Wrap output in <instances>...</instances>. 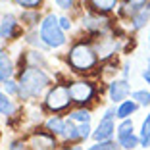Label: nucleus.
I'll return each instance as SVG.
<instances>
[{
    "instance_id": "24",
    "label": "nucleus",
    "mask_w": 150,
    "mask_h": 150,
    "mask_svg": "<svg viewBox=\"0 0 150 150\" xmlns=\"http://www.w3.org/2000/svg\"><path fill=\"white\" fill-rule=\"evenodd\" d=\"M13 2L25 10H39V6L42 4V0H13Z\"/></svg>"
},
{
    "instance_id": "20",
    "label": "nucleus",
    "mask_w": 150,
    "mask_h": 150,
    "mask_svg": "<svg viewBox=\"0 0 150 150\" xmlns=\"http://www.w3.org/2000/svg\"><path fill=\"white\" fill-rule=\"evenodd\" d=\"M131 100H135L139 106H150V91L146 88H139V91H133L131 93Z\"/></svg>"
},
{
    "instance_id": "33",
    "label": "nucleus",
    "mask_w": 150,
    "mask_h": 150,
    "mask_svg": "<svg viewBox=\"0 0 150 150\" xmlns=\"http://www.w3.org/2000/svg\"><path fill=\"white\" fill-rule=\"evenodd\" d=\"M6 58H8V56H6V50H4V48H0V62H4Z\"/></svg>"
},
{
    "instance_id": "28",
    "label": "nucleus",
    "mask_w": 150,
    "mask_h": 150,
    "mask_svg": "<svg viewBox=\"0 0 150 150\" xmlns=\"http://www.w3.org/2000/svg\"><path fill=\"white\" fill-rule=\"evenodd\" d=\"M60 27H62V29H64V33H66V31H71L73 23H71V19H69V18L62 16V18H60Z\"/></svg>"
},
{
    "instance_id": "27",
    "label": "nucleus",
    "mask_w": 150,
    "mask_h": 150,
    "mask_svg": "<svg viewBox=\"0 0 150 150\" xmlns=\"http://www.w3.org/2000/svg\"><path fill=\"white\" fill-rule=\"evenodd\" d=\"M8 150H31V148H29V144H27L23 139H16V141L10 142Z\"/></svg>"
},
{
    "instance_id": "13",
    "label": "nucleus",
    "mask_w": 150,
    "mask_h": 150,
    "mask_svg": "<svg viewBox=\"0 0 150 150\" xmlns=\"http://www.w3.org/2000/svg\"><path fill=\"white\" fill-rule=\"evenodd\" d=\"M137 110H139V104L135 100H125L115 108V117L123 121V119H129V115H133Z\"/></svg>"
},
{
    "instance_id": "18",
    "label": "nucleus",
    "mask_w": 150,
    "mask_h": 150,
    "mask_svg": "<svg viewBox=\"0 0 150 150\" xmlns=\"http://www.w3.org/2000/svg\"><path fill=\"white\" fill-rule=\"evenodd\" d=\"M13 75V64L10 58H6L4 62H0V85L8 83Z\"/></svg>"
},
{
    "instance_id": "30",
    "label": "nucleus",
    "mask_w": 150,
    "mask_h": 150,
    "mask_svg": "<svg viewBox=\"0 0 150 150\" xmlns=\"http://www.w3.org/2000/svg\"><path fill=\"white\" fill-rule=\"evenodd\" d=\"M142 79L146 81V85H150V56L146 58V67L142 69Z\"/></svg>"
},
{
    "instance_id": "1",
    "label": "nucleus",
    "mask_w": 150,
    "mask_h": 150,
    "mask_svg": "<svg viewBox=\"0 0 150 150\" xmlns=\"http://www.w3.org/2000/svg\"><path fill=\"white\" fill-rule=\"evenodd\" d=\"M19 94L21 100L39 98L50 87V75L42 67H25L19 75Z\"/></svg>"
},
{
    "instance_id": "16",
    "label": "nucleus",
    "mask_w": 150,
    "mask_h": 150,
    "mask_svg": "<svg viewBox=\"0 0 150 150\" xmlns=\"http://www.w3.org/2000/svg\"><path fill=\"white\" fill-rule=\"evenodd\" d=\"M16 112V102L12 100V96H8L6 93H0V114L10 117Z\"/></svg>"
},
{
    "instance_id": "8",
    "label": "nucleus",
    "mask_w": 150,
    "mask_h": 150,
    "mask_svg": "<svg viewBox=\"0 0 150 150\" xmlns=\"http://www.w3.org/2000/svg\"><path fill=\"white\" fill-rule=\"evenodd\" d=\"M29 148L31 150H56V137H54L52 133H44V131H35L31 133V137H29Z\"/></svg>"
},
{
    "instance_id": "21",
    "label": "nucleus",
    "mask_w": 150,
    "mask_h": 150,
    "mask_svg": "<svg viewBox=\"0 0 150 150\" xmlns=\"http://www.w3.org/2000/svg\"><path fill=\"white\" fill-rule=\"evenodd\" d=\"M69 119H73L75 123H91V112L85 110V108L73 110V112H69Z\"/></svg>"
},
{
    "instance_id": "14",
    "label": "nucleus",
    "mask_w": 150,
    "mask_h": 150,
    "mask_svg": "<svg viewBox=\"0 0 150 150\" xmlns=\"http://www.w3.org/2000/svg\"><path fill=\"white\" fill-rule=\"evenodd\" d=\"M46 131L48 133H52L54 137H62L64 135V129H66V119H62L60 115H52L50 119H46Z\"/></svg>"
},
{
    "instance_id": "11",
    "label": "nucleus",
    "mask_w": 150,
    "mask_h": 150,
    "mask_svg": "<svg viewBox=\"0 0 150 150\" xmlns=\"http://www.w3.org/2000/svg\"><path fill=\"white\" fill-rule=\"evenodd\" d=\"M117 2L119 0H88V6H91V10L94 13L104 16V13H110L112 10H115Z\"/></svg>"
},
{
    "instance_id": "3",
    "label": "nucleus",
    "mask_w": 150,
    "mask_h": 150,
    "mask_svg": "<svg viewBox=\"0 0 150 150\" xmlns=\"http://www.w3.org/2000/svg\"><path fill=\"white\" fill-rule=\"evenodd\" d=\"M42 42L48 46V48H62L64 44L67 42L66 33L60 27V18L54 16V13H46L40 21V31H39Z\"/></svg>"
},
{
    "instance_id": "35",
    "label": "nucleus",
    "mask_w": 150,
    "mask_h": 150,
    "mask_svg": "<svg viewBox=\"0 0 150 150\" xmlns=\"http://www.w3.org/2000/svg\"><path fill=\"white\" fill-rule=\"evenodd\" d=\"M146 10H150V4H148V6H146Z\"/></svg>"
},
{
    "instance_id": "22",
    "label": "nucleus",
    "mask_w": 150,
    "mask_h": 150,
    "mask_svg": "<svg viewBox=\"0 0 150 150\" xmlns=\"http://www.w3.org/2000/svg\"><path fill=\"white\" fill-rule=\"evenodd\" d=\"M85 150H119V144H117V141H104V142H94L93 146H88V148H85Z\"/></svg>"
},
{
    "instance_id": "7",
    "label": "nucleus",
    "mask_w": 150,
    "mask_h": 150,
    "mask_svg": "<svg viewBox=\"0 0 150 150\" xmlns=\"http://www.w3.org/2000/svg\"><path fill=\"white\" fill-rule=\"evenodd\" d=\"M69 94H71V102L85 106L94 98V85L91 81H73L69 85Z\"/></svg>"
},
{
    "instance_id": "17",
    "label": "nucleus",
    "mask_w": 150,
    "mask_h": 150,
    "mask_svg": "<svg viewBox=\"0 0 150 150\" xmlns=\"http://www.w3.org/2000/svg\"><path fill=\"white\" fill-rule=\"evenodd\" d=\"M139 141H141V146L142 148H148L150 146V114L144 117L141 125V131H139Z\"/></svg>"
},
{
    "instance_id": "4",
    "label": "nucleus",
    "mask_w": 150,
    "mask_h": 150,
    "mask_svg": "<svg viewBox=\"0 0 150 150\" xmlns=\"http://www.w3.org/2000/svg\"><path fill=\"white\" fill-rule=\"evenodd\" d=\"M71 104V94H69V85H54L48 88L44 96V108L50 112H62L69 108Z\"/></svg>"
},
{
    "instance_id": "5",
    "label": "nucleus",
    "mask_w": 150,
    "mask_h": 150,
    "mask_svg": "<svg viewBox=\"0 0 150 150\" xmlns=\"http://www.w3.org/2000/svg\"><path fill=\"white\" fill-rule=\"evenodd\" d=\"M115 137H117L119 148H123V150H133V148H137V146H141L139 135L135 133V129H133V121L131 119H123V121L117 125V129H115Z\"/></svg>"
},
{
    "instance_id": "31",
    "label": "nucleus",
    "mask_w": 150,
    "mask_h": 150,
    "mask_svg": "<svg viewBox=\"0 0 150 150\" xmlns=\"http://www.w3.org/2000/svg\"><path fill=\"white\" fill-rule=\"evenodd\" d=\"M127 75H129V62L123 64V79H127Z\"/></svg>"
},
{
    "instance_id": "15",
    "label": "nucleus",
    "mask_w": 150,
    "mask_h": 150,
    "mask_svg": "<svg viewBox=\"0 0 150 150\" xmlns=\"http://www.w3.org/2000/svg\"><path fill=\"white\" fill-rule=\"evenodd\" d=\"M150 19V10H139V12H135V16L131 18V27L135 29V31H141L142 27L148 23Z\"/></svg>"
},
{
    "instance_id": "32",
    "label": "nucleus",
    "mask_w": 150,
    "mask_h": 150,
    "mask_svg": "<svg viewBox=\"0 0 150 150\" xmlns=\"http://www.w3.org/2000/svg\"><path fill=\"white\" fill-rule=\"evenodd\" d=\"M62 150H83L81 146H77V144H73V146H64Z\"/></svg>"
},
{
    "instance_id": "19",
    "label": "nucleus",
    "mask_w": 150,
    "mask_h": 150,
    "mask_svg": "<svg viewBox=\"0 0 150 150\" xmlns=\"http://www.w3.org/2000/svg\"><path fill=\"white\" fill-rule=\"evenodd\" d=\"M21 21L25 23L27 27H35L37 23H40L42 19H40L39 10H25V12L21 13Z\"/></svg>"
},
{
    "instance_id": "29",
    "label": "nucleus",
    "mask_w": 150,
    "mask_h": 150,
    "mask_svg": "<svg viewBox=\"0 0 150 150\" xmlns=\"http://www.w3.org/2000/svg\"><path fill=\"white\" fill-rule=\"evenodd\" d=\"M56 2L58 8H62V10H71L73 8V0H54Z\"/></svg>"
},
{
    "instance_id": "9",
    "label": "nucleus",
    "mask_w": 150,
    "mask_h": 150,
    "mask_svg": "<svg viewBox=\"0 0 150 150\" xmlns=\"http://www.w3.org/2000/svg\"><path fill=\"white\" fill-rule=\"evenodd\" d=\"M131 94V87H129L127 79H114L108 85V98H110L114 104H121V102L127 100V96Z\"/></svg>"
},
{
    "instance_id": "34",
    "label": "nucleus",
    "mask_w": 150,
    "mask_h": 150,
    "mask_svg": "<svg viewBox=\"0 0 150 150\" xmlns=\"http://www.w3.org/2000/svg\"><path fill=\"white\" fill-rule=\"evenodd\" d=\"M148 46H150V31H148Z\"/></svg>"
},
{
    "instance_id": "10",
    "label": "nucleus",
    "mask_w": 150,
    "mask_h": 150,
    "mask_svg": "<svg viewBox=\"0 0 150 150\" xmlns=\"http://www.w3.org/2000/svg\"><path fill=\"white\" fill-rule=\"evenodd\" d=\"M18 18L13 16V13H6V16H2V19H0V39L4 40H10L16 37V33H18Z\"/></svg>"
},
{
    "instance_id": "26",
    "label": "nucleus",
    "mask_w": 150,
    "mask_h": 150,
    "mask_svg": "<svg viewBox=\"0 0 150 150\" xmlns=\"http://www.w3.org/2000/svg\"><path fill=\"white\" fill-rule=\"evenodd\" d=\"M125 4H129L135 12H139V10H144L150 4V0H125Z\"/></svg>"
},
{
    "instance_id": "12",
    "label": "nucleus",
    "mask_w": 150,
    "mask_h": 150,
    "mask_svg": "<svg viewBox=\"0 0 150 150\" xmlns=\"http://www.w3.org/2000/svg\"><path fill=\"white\" fill-rule=\"evenodd\" d=\"M106 23L108 21L102 18L100 13H94V12H88L83 18V27H87V29H91V31H100Z\"/></svg>"
},
{
    "instance_id": "2",
    "label": "nucleus",
    "mask_w": 150,
    "mask_h": 150,
    "mask_svg": "<svg viewBox=\"0 0 150 150\" xmlns=\"http://www.w3.org/2000/svg\"><path fill=\"white\" fill-rule=\"evenodd\" d=\"M67 64H69L75 71H79V73L91 71L98 64V52L93 48V44L85 42V40H79V42H75L69 48Z\"/></svg>"
},
{
    "instance_id": "25",
    "label": "nucleus",
    "mask_w": 150,
    "mask_h": 150,
    "mask_svg": "<svg viewBox=\"0 0 150 150\" xmlns=\"http://www.w3.org/2000/svg\"><path fill=\"white\" fill-rule=\"evenodd\" d=\"M27 42L33 44V46H39V48H48V46L42 42V39H40L39 33H29V35H27Z\"/></svg>"
},
{
    "instance_id": "6",
    "label": "nucleus",
    "mask_w": 150,
    "mask_h": 150,
    "mask_svg": "<svg viewBox=\"0 0 150 150\" xmlns=\"http://www.w3.org/2000/svg\"><path fill=\"white\" fill-rule=\"evenodd\" d=\"M115 108H108L106 112H104V115H102V119L98 121L96 129L93 131V139L96 142H104V141H112V137H114L115 133Z\"/></svg>"
},
{
    "instance_id": "23",
    "label": "nucleus",
    "mask_w": 150,
    "mask_h": 150,
    "mask_svg": "<svg viewBox=\"0 0 150 150\" xmlns=\"http://www.w3.org/2000/svg\"><path fill=\"white\" fill-rule=\"evenodd\" d=\"M2 87H4V93L8 94V96H18V94H19V83H18V81L10 79L8 83H4Z\"/></svg>"
}]
</instances>
